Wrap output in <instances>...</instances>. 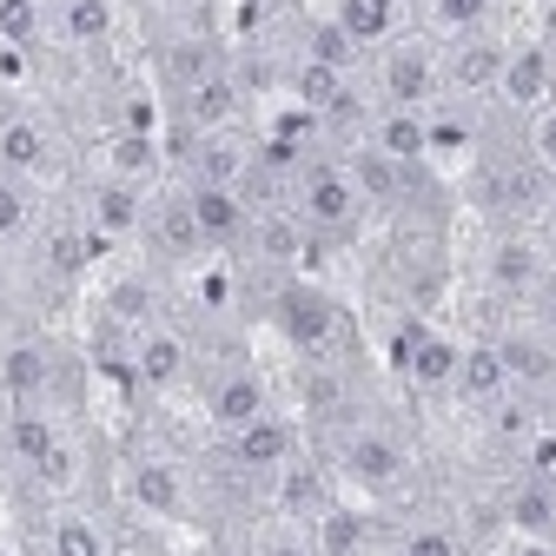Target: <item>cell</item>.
<instances>
[{"label":"cell","instance_id":"cell-1","mask_svg":"<svg viewBox=\"0 0 556 556\" xmlns=\"http://www.w3.org/2000/svg\"><path fill=\"white\" fill-rule=\"evenodd\" d=\"M292 213L312 239H352L365 226V192L352 179V166L338 160H312L299 166V186H292Z\"/></svg>","mask_w":556,"mask_h":556},{"label":"cell","instance_id":"cell-2","mask_svg":"<svg viewBox=\"0 0 556 556\" xmlns=\"http://www.w3.org/2000/svg\"><path fill=\"white\" fill-rule=\"evenodd\" d=\"M331 470L352 483V491H365V497H391V491H404V477H410V451H404L397 431L365 425V417H358V425L338 431Z\"/></svg>","mask_w":556,"mask_h":556},{"label":"cell","instance_id":"cell-3","mask_svg":"<svg viewBox=\"0 0 556 556\" xmlns=\"http://www.w3.org/2000/svg\"><path fill=\"white\" fill-rule=\"evenodd\" d=\"M378 93L384 106H410V113H431V100L444 93V47L397 34L378 47Z\"/></svg>","mask_w":556,"mask_h":556},{"label":"cell","instance_id":"cell-4","mask_svg":"<svg viewBox=\"0 0 556 556\" xmlns=\"http://www.w3.org/2000/svg\"><path fill=\"white\" fill-rule=\"evenodd\" d=\"M271 325L286 331V344L299 358H331L338 352V338H344V312L331 292L305 286V278H292V286H278L271 299Z\"/></svg>","mask_w":556,"mask_h":556},{"label":"cell","instance_id":"cell-5","mask_svg":"<svg viewBox=\"0 0 556 556\" xmlns=\"http://www.w3.org/2000/svg\"><path fill=\"white\" fill-rule=\"evenodd\" d=\"M457 352H464L457 338H444V331H431V325H417V318L397 325V338H391V365L404 371L410 391H451Z\"/></svg>","mask_w":556,"mask_h":556},{"label":"cell","instance_id":"cell-6","mask_svg":"<svg viewBox=\"0 0 556 556\" xmlns=\"http://www.w3.org/2000/svg\"><path fill=\"white\" fill-rule=\"evenodd\" d=\"M126 371H132V384L139 391H173V384H186V371H192V344H186V331H173V325H147V331H132V352H126Z\"/></svg>","mask_w":556,"mask_h":556},{"label":"cell","instance_id":"cell-7","mask_svg":"<svg viewBox=\"0 0 556 556\" xmlns=\"http://www.w3.org/2000/svg\"><path fill=\"white\" fill-rule=\"evenodd\" d=\"M292 457H299V431L278 410H265V417H252V425L226 431V464L245 470V477H278Z\"/></svg>","mask_w":556,"mask_h":556},{"label":"cell","instance_id":"cell-8","mask_svg":"<svg viewBox=\"0 0 556 556\" xmlns=\"http://www.w3.org/2000/svg\"><path fill=\"white\" fill-rule=\"evenodd\" d=\"M504 40L491 34H457L444 47V93L451 100H483V93H497V74H504Z\"/></svg>","mask_w":556,"mask_h":556},{"label":"cell","instance_id":"cell-9","mask_svg":"<svg viewBox=\"0 0 556 556\" xmlns=\"http://www.w3.org/2000/svg\"><path fill=\"white\" fill-rule=\"evenodd\" d=\"M245 179H252V147L232 126L186 139V186H245Z\"/></svg>","mask_w":556,"mask_h":556},{"label":"cell","instance_id":"cell-10","mask_svg":"<svg viewBox=\"0 0 556 556\" xmlns=\"http://www.w3.org/2000/svg\"><path fill=\"white\" fill-rule=\"evenodd\" d=\"M147 186H132V179H100L93 192H87V232L100 239V245H113V239H132V232H147Z\"/></svg>","mask_w":556,"mask_h":556},{"label":"cell","instance_id":"cell-11","mask_svg":"<svg viewBox=\"0 0 556 556\" xmlns=\"http://www.w3.org/2000/svg\"><path fill=\"white\" fill-rule=\"evenodd\" d=\"M126 497L147 510V517H166V523L192 517L186 477H179V464H166V457H132V464H126Z\"/></svg>","mask_w":556,"mask_h":556},{"label":"cell","instance_id":"cell-12","mask_svg":"<svg viewBox=\"0 0 556 556\" xmlns=\"http://www.w3.org/2000/svg\"><path fill=\"white\" fill-rule=\"evenodd\" d=\"M186 205H192L205 245H239L252 232V199H245V186H186Z\"/></svg>","mask_w":556,"mask_h":556},{"label":"cell","instance_id":"cell-13","mask_svg":"<svg viewBox=\"0 0 556 556\" xmlns=\"http://www.w3.org/2000/svg\"><path fill=\"white\" fill-rule=\"evenodd\" d=\"M0 444H8V457L34 477L60 444H66V431H60V417L47 410V404H8V425H0Z\"/></svg>","mask_w":556,"mask_h":556},{"label":"cell","instance_id":"cell-14","mask_svg":"<svg viewBox=\"0 0 556 556\" xmlns=\"http://www.w3.org/2000/svg\"><path fill=\"white\" fill-rule=\"evenodd\" d=\"M549 87H556V60H549L543 40L504 53V74H497V100H504V106L536 113V106H549Z\"/></svg>","mask_w":556,"mask_h":556},{"label":"cell","instance_id":"cell-15","mask_svg":"<svg viewBox=\"0 0 556 556\" xmlns=\"http://www.w3.org/2000/svg\"><path fill=\"white\" fill-rule=\"evenodd\" d=\"M147 239H153V252L173 258V265L213 252V245H205V232H199V219H192V205H186V186H179V192H160V199L147 205Z\"/></svg>","mask_w":556,"mask_h":556},{"label":"cell","instance_id":"cell-16","mask_svg":"<svg viewBox=\"0 0 556 556\" xmlns=\"http://www.w3.org/2000/svg\"><path fill=\"white\" fill-rule=\"evenodd\" d=\"M491 344H497L510 384H523V391H549V384H556V338H549L543 325H517V331H504V338H491Z\"/></svg>","mask_w":556,"mask_h":556},{"label":"cell","instance_id":"cell-17","mask_svg":"<svg viewBox=\"0 0 556 556\" xmlns=\"http://www.w3.org/2000/svg\"><path fill=\"white\" fill-rule=\"evenodd\" d=\"M271 404H265V378L258 371H245V365H226L213 384H205V417H213L219 431H239V425H252V417H265Z\"/></svg>","mask_w":556,"mask_h":556},{"label":"cell","instance_id":"cell-18","mask_svg":"<svg viewBox=\"0 0 556 556\" xmlns=\"http://www.w3.org/2000/svg\"><path fill=\"white\" fill-rule=\"evenodd\" d=\"M252 252L265 258V265H278V271H292L305 252H312V232L299 226V213L292 205H252Z\"/></svg>","mask_w":556,"mask_h":556},{"label":"cell","instance_id":"cell-19","mask_svg":"<svg viewBox=\"0 0 556 556\" xmlns=\"http://www.w3.org/2000/svg\"><path fill=\"white\" fill-rule=\"evenodd\" d=\"M365 147H378V153L397 160V166H417V160L431 153V119L410 113V106H378L371 126H365Z\"/></svg>","mask_w":556,"mask_h":556},{"label":"cell","instance_id":"cell-20","mask_svg":"<svg viewBox=\"0 0 556 556\" xmlns=\"http://www.w3.org/2000/svg\"><path fill=\"white\" fill-rule=\"evenodd\" d=\"M271 504H278V517H286V523H312V517L331 504V477H325V464L292 457L286 470L271 477Z\"/></svg>","mask_w":556,"mask_h":556},{"label":"cell","instance_id":"cell-21","mask_svg":"<svg viewBox=\"0 0 556 556\" xmlns=\"http://www.w3.org/2000/svg\"><path fill=\"white\" fill-rule=\"evenodd\" d=\"M0 173H14V179H47L53 173V132L27 113L14 119H0Z\"/></svg>","mask_w":556,"mask_h":556},{"label":"cell","instance_id":"cell-22","mask_svg":"<svg viewBox=\"0 0 556 556\" xmlns=\"http://www.w3.org/2000/svg\"><path fill=\"white\" fill-rule=\"evenodd\" d=\"M232 113H239V87H232L226 66H219V74H205V80H192V87H179V126H186V139L232 126Z\"/></svg>","mask_w":556,"mask_h":556},{"label":"cell","instance_id":"cell-23","mask_svg":"<svg viewBox=\"0 0 556 556\" xmlns=\"http://www.w3.org/2000/svg\"><path fill=\"white\" fill-rule=\"evenodd\" d=\"M47 384H53V352L40 338H21L0 352V391H8V404H47Z\"/></svg>","mask_w":556,"mask_h":556},{"label":"cell","instance_id":"cell-24","mask_svg":"<svg viewBox=\"0 0 556 556\" xmlns=\"http://www.w3.org/2000/svg\"><path fill=\"white\" fill-rule=\"evenodd\" d=\"M491 286L504 292V299H536L543 286H549V271H543V252L530 245V239H497L491 245Z\"/></svg>","mask_w":556,"mask_h":556},{"label":"cell","instance_id":"cell-25","mask_svg":"<svg viewBox=\"0 0 556 556\" xmlns=\"http://www.w3.org/2000/svg\"><path fill=\"white\" fill-rule=\"evenodd\" d=\"M451 391H457L464 404H497V397L510 391V371H504V358H497V344H464Z\"/></svg>","mask_w":556,"mask_h":556},{"label":"cell","instance_id":"cell-26","mask_svg":"<svg viewBox=\"0 0 556 556\" xmlns=\"http://www.w3.org/2000/svg\"><path fill=\"white\" fill-rule=\"evenodd\" d=\"M292 93H299V106H312L325 119L352 113V74H338V66H325V60H299L292 66Z\"/></svg>","mask_w":556,"mask_h":556},{"label":"cell","instance_id":"cell-27","mask_svg":"<svg viewBox=\"0 0 556 556\" xmlns=\"http://www.w3.org/2000/svg\"><path fill=\"white\" fill-rule=\"evenodd\" d=\"M312 543H318V556H365V543H371V517L365 510H352V504H325L312 523Z\"/></svg>","mask_w":556,"mask_h":556},{"label":"cell","instance_id":"cell-28","mask_svg":"<svg viewBox=\"0 0 556 556\" xmlns=\"http://www.w3.org/2000/svg\"><path fill=\"white\" fill-rule=\"evenodd\" d=\"M40 556H113V536H106V523L93 510H60L47 523Z\"/></svg>","mask_w":556,"mask_h":556},{"label":"cell","instance_id":"cell-29","mask_svg":"<svg viewBox=\"0 0 556 556\" xmlns=\"http://www.w3.org/2000/svg\"><path fill=\"white\" fill-rule=\"evenodd\" d=\"M504 517H510V530H523V536H556V477H523L517 491L504 497Z\"/></svg>","mask_w":556,"mask_h":556},{"label":"cell","instance_id":"cell-30","mask_svg":"<svg viewBox=\"0 0 556 556\" xmlns=\"http://www.w3.org/2000/svg\"><path fill=\"white\" fill-rule=\"evenodd\" d=\"M397 14H404L397 0H338V8H331V21L358 40V53H365V47L397 40Z\"/></svg>","mask_w":556,"mask_h":556},{"label":"cell","instance_id":"cell-31","mask_svg":"<svg viewBox=\"0 0 556 556\" xmlns=\"http://www.w3.org/2000/svg\"><path fill=\"white\" fill-rule=\"evenodd\" d=\"M352 179H358V192H365V205H397L404 199V179H410V166H397V160H384L378 147H358L352 160Z\"/></svg>","mask_w":556,"mask_h":556},{"label":"cell","instance_id":"cell-32","mask_svg":"<svg viewBox=\"0 0 556 556\" xmlns=\"http://www.w3.org/2000/svg\"><path fill=\"white\" fill-rule=\"evenodd\" d=\"M106 173L113 179H132V186H147L160 173V147H153V132H113V147H106Z\"/></svg>","mask_w":556,"mask_h":556},{"label":"cell","instance_id":"cell-33","mask_svg":"<svg viewBox=\"0 0 556 556\" xmlns=\"http://www.w3.org/2000/svg\"><path fill=\"white\" fill-rule=\"evenodd\" d=\"M60 34L74 47H100L113 34V0H60Z\"/></svg>","mask_w":556,"mask_h":556},{"label":"cell","instance_id":"cell-34","mask_svg":"<svg viewBox=\"0 0 556 556\" xmlns=\"http://www.w3.org/2000/svg\"><path fill=\"white\" fill-rule=\"evenodd\" d=\"M299 391H305V410L312 417H344V404H352V391H344V378L331 371V358H305Z\"/></svg>","mask_w":556,"mask_h":556},{"label":"cell","instance_id":"cell-35","mask_svg":"<svg viewBox=\"0 0 556 556\" xmlns=\"http://www.w3.org/2000/svg\"><path fill=\"white\" fill-rule=\"evenodd\" d=\"M483 199H491L497 213H530V205H536V173H523V166H491Z\"/></svg>","mask_w":556,"mask_h":556},{"label":"cell","instance_id":"cell-36","mask_svg":"<svg viewBox=\"0 0 556 556\" xmlns=\"http://www.w3.org/2000/svg\"><path fill=\"white\" fill-rule=\"evenodd\" d=\"M397 556H464V536H457L451 523L425 517V523H404V536H397Z\"/></svg>","mask_w":556,"mask_h":556},{"label":"cell","instance_id":"cell-37","mask_svg":"<svg viewBox=\"0 0 556 556\" xmlns=\"http://www.w3.org/2000/svg\"><path fill=\"white\" fill-rule=\"evenodd\" d=\"M100 252V239L87 232V226H60L53 239H47V265L60 271V278H74V271H87V258Z\"/></svg>","mask_w":556,"mask_h":556},{"label":"cell","instance_id":"cell-38","mask_svg":"<svg viewBox=\"0 0 556 556\" xmlns=\"http://www.w3.org/2000/svg\"><path fill=\"white\" fill-rule=\"evenodd\" d=\"M40 34H47L40 0H0V40L8 47H40Z\"/></svg>","mask_w":556,"mask_h":556},{"label":"cell","instance_id":"cell-39","mask_svg":"<svg viewBox=\"0 0 556 556\" xmlns=\"http://www.w3.org/2000/svg\"><path fill=\"white\" fill-rule=\"evenodd\" d=\"M305 60H325V66H338V74H352V66H358V40L344 34L338 21H318L312 40H305Z\"/></svg>","mask_w":556,"mask_h":556},{"label":"cell","instance_id":"cell-40","mask_svg":"<svg viewBox=\"0 0 556 556\" xmlns=\"http://www.w3.org/2000/svg\"><path fill=\"white\" fill-rule=\"evenodd\" d=\"M431 27H444L451 40L457 34H483V21H491V0H425Z\"/></svg>","mask_w":556,"mask_h":556},{"label":"cell","instance_id":"cell-41","mask_svg":"<svg viewBox=\"0 0 556 556\" xmlns=\"http://www.w3.org/2000/svg\"><path fill=\"white\" fill-rule=\"evenodd\" d=\"M523 139H530V166L556 179V100L530 113V132H523Z\"/></svg>","mask_w":556,"mask_h":556},{"label":"cell","instance_id":"cell-42","mask_svg":"<svg viewBox=\"0 0 556 556\" xmlns=\"http://www.w3.org/2000/svg\"><path fill=\"white\" fill-rule=\"evenodd\" d=\"M252 556H318V543H312L305 523H271V530L252 543Z\"/></svg>","mask_w":556,"mask_h":556},{"label":"cell","instance_id":"cell-43","mask_svg":"<svg viewBox=\"0 0 556 556\" xmlns=\"http://www.w3.org/2000/svg\"><path fill=\"white\" fill-rule=\"evenodd\" d=\"M27 226V186L14 173H0V239H14Z\"/></svg>","mask_w":556,"mask_h":556},{"label":"cell","instance_id":"cell-44","mask_svg":"<svg viewBox=\"0 0 556 556\" xmlns=\"http://www.w3.org/2000/svg\"><path fill=\"white\" fill-rule=\"evenodd\" d=\"M536 325L556 338V286H543V292H536Z\"/></svg>","mask_w":556,"mask_h":556},{"label":"cell","instance_id":"cell-45","mask_svg":"<svg viewBox=\"0 0 556 556\" xmlns=\"http://www.w3.org/2000/svg\"><path fill=\"white\" fill-rule=\"evenodd\" d=\"M126 556H173V549H166V543H132Z\"/></svg>","mask_w":556,"mask_h":556}]
</instances>
